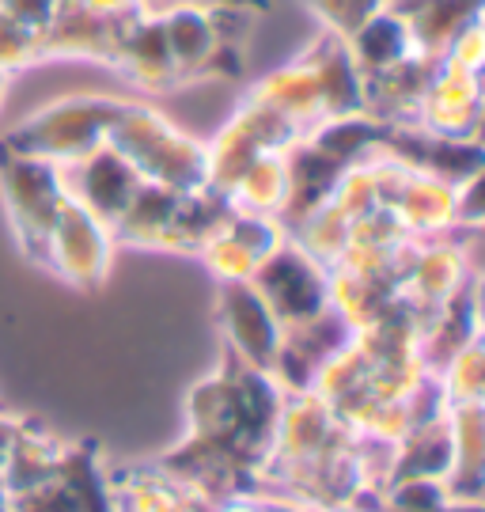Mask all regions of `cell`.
<instances>
[{"instance_id":"cell-38","label":"cell","mask_w":485,"mask_h":512,"mask_svg":"<svg viewBox=\"0 0 485 512\" xmlns=\"http://www.w3.org/2000/svg\"><path fill=\"white\" fill-rule=\"evenodd\" d=\"M76 4L103 19H126L133 12H141V0H76Z\"/></svg>"},{"instance_id":"cell-3","label":"cell","mask_w":485,"mask_h":512,"mask_svg":"<svg viewBox=\"0 0 485 512\" xmlns=\"http://www.w3.org/2000/svg\"><path fill=\"white\" fill-rule=\"evenodd\" d=\"M107 145L126 160L144 183L167 190H201L205 183V141L179 129L152 103L126 99L122 114L110 126Z\"/></svg>"},{"instance_id":"cell-17","label":"cell","mask_w":485,"mask_h":512,"mask_svg":"<svg viewBox=\"0 0 485 512\" xmlns=\"http://www.w3.org/2000/svg\"><path fill=\"white\" fill-rule=\"evenodd\" d=\"M417 126L455 141H482V73H463L440 61L417 110Z\"/></svg>"},{"instance_id":"cell-8","label":"cell","mask_w":485,"mask_h":512,"mask_svg":"<svg viewBox=\"0 0 485 512\" xmlns=\"http://www.w3.org/2000/svg\"><path fill=\"white\" fill-rule=\"evenodd\" d=\"M118 255L114 232L88 209L65 198L54 220V232L46 239V262L42 270L57 274L76 293H99L107 285L110 266Z\"/></svg>"},{"instance_id":"cell-5","label":"cell","mask_w":485,"mask_h":512,"mask_svg":"<svg viewBox=\"0 0 485 512\" xmlns=\"http://www.w3.org/2000/svg\"><path fill=\"white\" fill-rule=\"evenodd\" d=\"M0 202L8 213V228H12L19 255L42 266L46 239L54 232V220L65 205L61 171L46 160H35V156H23V152L0 145Z\"/></svg>"},{"instance_id":"cell-12","label":"cell","mask_w":485,"mask_h":512,"mask_svg":"<svg viewBox=\"0 0 485 512\" xmlns=\"http://www.w3.org/2000/svg\"><path fill=\"white\" fill-rule=\"evenodd\" d=\"M57 171H61L65 198L76 202L80 209H88L91 217H99L107 228H114V220L126 213L133 194L144 183L110 145H99L95 152L72 160V164H61Z\"/></svg>"},{"instance_id":"cell-40","label":"cell","mask_w":485,"mask_h":512,"mask_svg":"<svg viewBox=\"0 0 485 512\" xmlns=\"http://www.w3.org/2000/svg\"><path fill=\"white\" fill-rule=\"evenodd\" d=\"M432 512H485L482 505H463V501H448V505H440V509Z\"/></svg>"},{"instance_id":"cell-27","label":"cell","mask_w":485,"mask_h":512,"mask_svg":"<svg viewBox=\"0 0 485 512\" xmlns=\"http://www.w3.org/2000/svg\"><path fill=\"white\" fill-rule=\"evenodd\" d=\"M448 467H451V418L448 410H444V414L421 421L406 437L395 440L383 490L395 486V482H406V478H444Z\"/></svg>"},{"instance_id":"cell-30","label":"cell","mask_w":485,"mask_h":512,"mask_svg":"<svg viewBox=\"0 0 485 512\" xmlns=\"http://www.w3.org/2000/svg\"><path fill=\"white\" fill-rule=\"evenodd\" d=\"M232 209L243 213H258V217H281L288 198V164L285 148L281 152H262L258 160L243 167V175L232 183V190L224 194Z\"/></svg>"},{"instance_id":"cell-33","label":"cell","mask_w":485,"mask_h":512,"mask_svg":"<svg viewBox=\"0 0 485 512\" xmlns=\"http://www.w3.org/2000/svg\"><path fill=\"white\" fill-rule=\"evenodd\" d=\"M304 4H307V12L323 23V31H334V35L349 38L372 12L395 4V0H304Z\"/></svg>"},{"instance_id":"cell-32","label":"cell","mask_w":485,"mask_h":512,"mask_svg":"<svg viewBox=\"0 0 485 512\" xmlns=\"http://www.w3.org/2000/svg\"><path fill=\"white\" fill-rule=\"evenodd\" d=\"M35 61H42V27L19 23L0 12V73L16 76Z\"/></svg>"},{"instance_id":"cell-35","label":"cell","mask_w":485,"mask_h":512,"mask_svg":"<svg viewBox=\"0 0 485 512\" xmlns=\"http://www.w3.org/2000/svg\"><path fill=\"white\" fill-rule=\"evenodd\" d=\"M213 512H315V509L296 505V501H288V497L254 490V494H239V497H228V501H216Z\"/></svg>"},{"instance_id":"cell-15","label":"cell","mask_w":485,"mask_h":512,"mask_svg":"<svg viewBox=\"0 0 485 512\" xmlns=\"http://www.w3.org/2000/svg\"><path fill=\"white\" fill-rule=\"evenodd\" d=\"M379 152L451 186H463L485 171L482 141H455V137H440L421 126H391Z\"/></svg>"},{"instance_id":"cell-31","label":"cell","mask_w":485,"mask_h":512,"mask_svg":"<svg viewBox=\"0 0 485 512\" xmlns=\"http://www.w3.org/2000/svg\"><path fill=\"white\" fill-rule=\"evenodd\" d=\"M440 384V399L448 410L455 406H474L485 403V342L474 338L467 346L451 357L448 365L436 372Z\"/></svg>"},{"instance_id":"cell-39","label":"cell","mask_w":485,"mask_h":512,"mask_svg":"<svg viewBox=\"0 0 485 512\" xmlns=\"http://www.w3.org/2000/svg\"><path fill=\"white\" fill-rule=\"evenodd\" d=\"M19 425H23V414H12V410L0 406V475H4L8 456H12V448H16Z\"/></svg>"},{"instance_id":"cell-14","label":"cell","mask_w":485,"mask_h":512,"mask_svg":"<svg viewBox=\"0 0 485 512\" xmlns=\"http://www.w3.org/2000/svg\"><path fill=\"white\" fill-rule=\"evenodd\" d=\"M160 19L182 84H190V80H235L243 73V50H232L216 38L209 12L175 8Z\"/></svg>"},{"instance_id":"cell-34","label":"cell","mask_w":485,"mask_h":512,"mask_svg":"<svg viewBox=\"0 0 485 512\" xmlns=\"http://www.w3.org/2000/svg\"><path fill=\"white\" fill-rule=\"evenodd\" d=\"M451 69H463V73H482L485 65V16L474 19L463 35L448 46V54L440 57Z\"/></svg>"},{"instance_id":"cell-28","label":"cell","mask_w":485,"mask_h":512,"mask_svg":"<svg viewBox=\"0 0 485 512\" xmlns=\"http://www.w3.org/2000/svg\"><path fill=\"white\" fill-rule=\"evenodd\" d=\"M345 50L353 57L360 76L383 73V69H395L398 61L414 57V38H410V27L398 12L395 4L379 8L372 16L360 23L353 35L345 38Z\"/></svg>"},{"instance_id":"cell-4","label":"cell","mask_w":485,"mask_h":512,"mask_svg":"<svg viewBox=\"0 0 485 512\" xmlns=\"http://www.w3.org/2000/svg\"><path fill=\"white\" fill-rule=\"evenodd\" d=\"M122 107H126L122 95H65V99H54L35 114H27L19 126L4 133L0 145L23 152V156H35V160H46L54 167L72 164V160L95 152L99 145H107L110 126L122 114Z\"/></svg>"},{"instance_id":"cell-10","label":"cell","mask_w":485,"mask_h":512,"mask_svg":"<svg viewBox=\"0 0 485 512\" xmlns=\"http://www.w3.org/2000/svg\"><path fill=\"white\" fill-rule=\"evenodd\" d=\"M478 232H448V236L417 239L406 270H402V285H398V304L417 319V327H425L432 311L440 308L467 277H474V262H470V239Z\"/></svg>"},{"instance_id":"cell-7","label":"cell","mask_w":485,"mask_h":512,"mask_svg":"<svg viewBox=\"0 0 485 512\" xmlns=\"http://www.w3.org/2000/svg\"><path fill=\"white\" fill-rule=\"evenodd\" d=\"M12 512H118L99 440H65L61 463L46 482L8 497Z\"/></svg>"},{"instance_id":"cell-25","label":"cell","mask_w":485,"mask_h":512,"mask_svg":"<svg viewBox=\"0 0 485 512\" xmlns=\"http://www.w3.org/2000/svg\"><path fill=\"white\" fill-rule=\"evenodd\" d=\"M451 418V467L444 490L451 501L482 505L485 501V403L455 406Z\"/></svg>"},{"instance_id":"cell-13","label":"cell","mask_w":485,"mask_h":512,"mask_svg":"<svg viewBox=\"0 0 485 512\" xmlns=\"http://www.w3.org/2000/svg\"><path fill=\"white\" fill-rule=\"evenodd\" d=\"M285 236V224L277 217H258V213L232 209L228 220L205 239L198 258L216 281H251L258 262L270 255Z\"/></svg>"},{"instance_id":"cell-20","label":"cell","mask_w":485,"mask_h":512,"mask_svg":"<svg viewBox=\"0 0 485 512\" xmlns=\"http://www.w3.org/2000/svg\"><path fill=\"white\" fill-rule=\"evenodd\" d=\"M258 103H266L270 110H277L285 118L296 137L311 133L315 126L330 122L326 114V99H323V84H319V73H315V61L311 54H296L292 61H285L281 69H273L270 76H262L251 92Z\"/></svg>"},{"instance_id":"cell-43","label":"cell","mask_w":485,"mask_h":512,"mask_svg":"<svg viewBox=\"0 0 485 512\" xmlns=\"http://www.w3.org/2000/svg\"><path fill=\"white\" fill-rule=\"evenodd\" d=\"M4 88H8V76L0 73V103H4Z\"/></svg>"},{"instance_id":"cell-37","label":"cell","mask_w":485,"mask_h":512,"mask_svg":"<svg viewBox=\"0 0 485 512\" xmlns=\"http://www.w3.org/2000/svg\"><path fill=\"white\" fill-rule=\"evenodd\" d=\"M57 4L61 0H0V12L19 23H31V27H46L54 19Z\"/></svg>"},{"instance_id":"cell-2","label":"cell","mask_w":485,"mask_h":512,"mask_svg":"<svg viewBox=\"0 0 485 512\" xmlns=\"http://www.w3.org/2000/svg\"><path fill=\"white\" fill-rule=\"evenodd\" d=\"M391 452L395 444L357 437L315 391H285L281 425L258 471V490L315 512L334 509L360 486L383 494Z\"/></svg>"},{"instance_id":"cell-41","label":"cell","mask_w":485,"mask_h":512,"mask_svg":"<svg viewBox=\"0 0 485 512\" xmlns=\"http://www.w3.org/2000/svg\"><path fill=\"white\" fill-rule=\"evenodd\" d=\"M323 512H364V509H353V505H334V509H323Z\"/></svg>"},{"instance_id":"cell-29","label":"cell","mask_w":485,"mask_h":512,"mask_svg":"<svg viewBox=\"0 0 485 512\" xmlns=\"http://www.w3.org/2000/svg\"><path fill=\"white\" fill-rule=\"evenodd\" d=\"M61 452H65V440L57 437L46 421L27 418V414H23L16 448H12L8 467H4V475H0L4 494L8 497L23 494V490H31V486H38V482H46V478L54 475L57 463H61Z\"/></svg>"},{"instance_id":"cell-26","label":"cell","mask_w":485,"mask_h":512,"mask_svg":"<svg viewBox=\"0 0 485 512\" xmlns=\"http://www.w3.org/2000/svg\"><path fill=\"white\" fill-rule=\"evenodd\" d=\"M402 12L414 50L421 57H440L448 54V46L467 31L474 19L485 16V0H395Z\"/></svg>"},{"instance_id":"cell-24","label":"cell","mask_w":485,"mask_h":512,"mask_svg":"<svg viewBox=\"0 0 485 512\" xmlns=\"http://www.w3.org/2000/svg\"><path fill=\"white\" fill-rule=\"evenodd\" d=\"M182 190H167L156 183H141L133 202L114 220V243L137 247V251H171L175 255V232H179Z\"/></svg>"},{"instance_id":"cell-22","label":"cell","mask_w":485,"mask_h":512,"mask_svg":"<svg viewBox=\"0 0 485 512\" xmlns=\"http://www.w3.org/2000/svg\"><path fill=\"white\" fill-rule=\"evenodd\" d=\"M110 490L118 512H213V501H205L198 490H190L186 482L167 475L160 463H126L114 467Z\"/></svg>"},{"instance_id":"cell-19","label":"cell","mask_w":485,"mask_h":512,"mask_svg":"<svg viewBox=\"0 0 485 512\" xmlns=\"http://www.w3.org/2000/svg\"><path fill=\"white\" fill-rule=\"evenodd\" d=\"M118 35H122V19H103L88 8H80L76 0H61L54 19L42 27V61L114 65Z\"/></svg>"},{"instance_id":"cell-36","label":"cell","mask_w":485,"mask_h":512,"mask_svg":"<svg viewBox=\"0 0 485 512\" xmlns=\"http://www.w3.org/2000/svg\"><path fill=\"white\" fill-rule=\"evenodd\" d=\"M220 4H239V8H251V12H266V0H141V12L148 16H167L175 8H220Z\"/></svg>"},{"instance_id":"cell-18","label":"cell","mask_w":485,"mask_h":512,"mask_svg":"<svg viewBox=\"0 0 485 512\" xmlns=\"http://www.w3.org/2000/svg\"><path fill=\"white\" fill-rule=\"evenodd\" d=\"M110 69H118L141 92H175V88H182L179 65H175L167 35H163V19L148 16V12L122 19V35H118V50H114Z\"/></svg>"},{"instance_id":"cell-42","label":"cell","mask_w":485,"mask_h":512,"mask_svg":"<svg viewBox=\"0 0 485 512\" xmlns=\"http://www.w3.org/2000/svg\"><path fill=\"white\" fill-rule=\"evenodd\" d=\"M0 512H12L8 509V494H4V486H0Z\"/></svg>"},{"instance_id":"cell-11","label":"cell","mask_w":485,"mask_h":512,"mask_svg":"<svg viewBox=\"0 0 485 512\" xmlns=\"http://www.w3.org/2000/svg\"><path fill=\"white\" fill-rule=\"evenodd\" d=\"M216 323L224 334V349H232L239 361L262 368L273 376L281 323L273 319L266 300L251 281H216Z\"/></svg>"},{"instance_id":"cell-21","label":"cell","mask_w":485,"mask_h":512,"mask_svg":"<svg viewBox=\"0 0 485 512\" xmlns=\"http://www.w3.org/2000/svg\"><path fill=\"white\" fill-rule=\"evenodd\" d=\"M436 65L440 61L414 54L398 61L395 69L360 76L364 80V114L383 126H417V110L425 103Z\"/></svg>"},{"instance_id":"cell-23","label":"cell","mask_w":485,"mask_h":512,"mask_svg":"<svg viewBox=\"0 0 485 512\" xmlns=\"http://www.w3.org/2000/svg\"><path fill=\"white\" fill-rule=\"evenodd\" d=\"M478 274L467 277L455 293L432 311L421 327V361L432 376L448 365L459 349L482 338V300H478Z\"/></svg>"},{"instance_id":"cell-1","label":"cell","mask_w":485,"mask_h":512,"mask_svg":"<svg viewBox=\"0 0 485 512\" xmlns=\"http://www.w3.org/2000/svg\"><path fill=\"white\" fill-rule=\"evenodd\" d=\"M281 406L285 387L224 349L216 372L201 376L186 395V437L156 463L213 505L254 494L281 425Z\"/></svg>"},{"instance_id":"cell-6","label":"cell","mask_w":485,"mask_h":512,"mask_svg":"<svg viewBox=\"0 0 485 512\" xmlns=\"http://www.w3.org/2000/svg\"><path fill=\"white\" fill-rule=\"evenodd\" d=\"M251 285L266 300V308L273 311L281 330L311 323L330 308V270L292 236L281 239L270 255L258 262Z\"/></svg>"},{"instance_id":"cell-16","label":"cell","mask_w":485,"mask_h":512,"mask_svg":"<svg viewBox=\"0 0 485 512\" xmlns=\"http://www.w3.org/2000/svg\"><path fill=\"white\" fill-rule=\"evenodd\" d=\"M349 334H353V327L334 308H326L311 323L285 327L281 346H277V361H273V380L285 391H311L319 368L349 342Z\"/></svg>"},{"instance_id":"cell-9","label":"cell","mask_w":485,"mask_h":512,"mask_svg":"<svg viewBox=\"0 0 485 512\" xmlns=\"http://www.w3.org/2000/svg\"><path fill=\"white\" fill-rule=\"evenodd\" d=\"M292 141L296 133L277 110L258 103L254 95H243L232 118L216 129L213 141H205V183L228 194L251 160H258L262 152H281Z\"/></svg>"}]
</instances>
